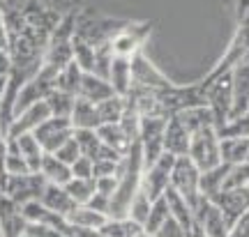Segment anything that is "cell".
I'll use <instances>...</instances> for the list:
<instances>
[{"mask_svg":"<svg viewBox=\"0 0 249 237\" xmlns=\"http://www.w3.org/2000/svg\"><path fill=\"white\" fill-rule=\"evenodd\" d=\"M70 198L76 205H86V203L97 193V185H95V177H71L70 182L65 185Z\"/></svg>","mask_w":249,"mask_h":237,"instance_id":"obj_31","label":"cell"},{"mask_svg":"<svg viewBox=\"0 0 249 237\" xmlns=\"http://www.w3.org/2000/svg\"><path fill=\"white\" fill-rule=\"evenodd\" d=\"M192 237H208L205 235V230L198 226V223H194V228H192Z\"/></svg>","mask_w":249,"mask_h":237,"instance_id":"obj_55","label":"cell"},{"mask_svg":"<svg viewBox=\"0 0 249 237\" xmlns=\"http://www.w3.org/2000/svg\"><path fill=\"white\" fill-rule=\"evenodd\" d=\"M229 237H249V210L242 214L240 219L233 223L231 233H229Z\"/></svg>","mask_w":249,"mask_h":237,"instance_id":"obj_50","label":"cell"},{"mask_svg":"<svg viewBox=\"0 0 249 237\" xmlns=\"http://www.w3.org/2000/svg\"><path fill=\"white\" fill-rule=\"evenodd\" d=\"M155 237H192V233H189L178 219L169 217V219L161 223V228L155 233Z\"/></svg>","mask_w":249,"mask_h":237,"instance_id":"obj_42","label":"cell"},{"mask_svg":"<svg viewBox=\"0 0 249 237\" xmlns=\"http://www.w3.org/2000/svg\"><path fill=\"white\" fill-rule=\"evenodd\" d=\"M176 159L178 157H173V154H169V152H164L155 164L145 166L143 177H141V189L148 193L150 201L161 198V196L166 193V189L171 186V173H173V166H176Z\"/></svg>","mask_w":249,"mask_h":237,"instance_id":"obj_7","label":"cell"},{"mask_svg":"<svg viewBox=\"0 0 249 237\" xmlns=\"http://www.w3.org/2000/svg\"><path fill=\"white\" fill-rule=\"evenodd\" d=\"M189 143H192V132L187 129L178 115H171L166 122V132H164V152H169L173 157H187Z\"/></svg>","mask_w":249,"mask_h":237,"instance_id":"obj_14","label":"cell"},{"mask_svg":"<svg viewBox=\"0 0 249 237\" xmlns=\"http://www.w3.org/2000/svg\"><path fill=\"white\" fill-rule=\"evenodd\" d=\"M71 237H107L102 228H76L71 226Z\"/></svg>","mask_w":249,"mask_h":237,"instance_id":"obj_51","label":"cell"},{"mask_svg":"<svg viewBox=\"0 0 249 237\" xmlns=\"http://www.w3.org/2000/svg\"><path fill=\"white\" fill-rule=\"evenodd\" d=\"M150 33H152L150 21H129V23L123 28V33L111 42L113 53H116V55H124V58H132L136 53H141L143 44H145V39L150 37Z\"/></svg>","mask_w":249,"mask_h":237,"instance_id":"obj_10","label":"cell"},{"mask_svg":"<svg viewBox=\"0 0 249 237\" xmlns=\"http://www.w3.org/2000/svg\"><path fill=\"white\" fill-rule=\"evenodd\" d=\"M166 115H145L141 118V129H139V143L143 150L145 166L155 164L164 154V132H166Z\"/></svg>","mask_w":249,"mask_h":237,"instance_id":"obj_5","label":"cell"},{"mask_svg":"<svg viewBox=\"0 0 249 237\" xmlns=\"http://www.w3.org/2000/svg\"><path fill=\"white\" fill-rule=\"evenodd\" d=\"M28 221L21 212V205L0 193V237H23Z\"/></svg>","mask_w":249,"mask_h":237,"instance_id":"obj_13","label":"cell"},{"mask_svg":"<svg viewBox=\"0 0 249 237\" xmlns=\"http://www.w3.org/2000/svg\"><path fill=\"white\" fill-rule=\"evenodd\" d=\"M83 74H86V71L71 60L67 67H62V69L58 71V76H55V88L62 90V92H70V95L79 97L81 83H83Z\"/></svg>","mask_w":249,"mask_h":237,"instance_id":"obj_29","label":"cell"},{"mask_svg":"<svg viewBox=\"0 0 249 237\" xmlns=\"http://www.w3.org/2000/svg\"><path fill=\"white\" fill-rule=\"evenodd\" d=\"M70 120L74 129H99L102 127L97 104H92V102L83 99V97H76V104H74Z\"/></svg>","mask_w":249,"mask_h":237,"instance_id":"obj_19","label":"cell"},{"mask_svg":"<svg viewBox=\"0 0 249 237\" xmlns=\"http://www.w3.org/2000/svg\"><path fill=\"white\" fill-rule=\"evenodd\" d=\"M233 9H235L238 28L249 35V0H235V2H233Z\"/></svg>","mask_w":249,"mask_h":237,"instance_id":"obj_45","label":"cell"},{"mask_svg":"<svg viewBox=\"0 0 249 237\" xmlns=\"http://www.w3.org/2000/svg\"><path fill=\"white\" fill-rule=\"evenodd\" d=\"M55 157L60 159V161H65V164H74V161H76V159L79 157H83V154H81V148H79V143H76V138H74V136H71L70 141L65 143V145H62L60 150H58V152H53Z\"/></svg>","mask_w":249,"mask_h":237,"instance_id":"obj_43","label":"cell"},{"mask_svg":"<svg viewBox=\"0 0 249 237\" xmlns=\"http://www.w3.org/2000/svg\"><path fill=\"white\" fill-rule=\"evenodd\" d=\"M150 207H152V201L148 198V193L143 191V189H139L136 191V196H134L132 205H129V219H134L136 223H145V219H148V214H150Z\"/></svg>","mask_w":249,"mask_h":237,"instance_id":"obj_38","label":"cell"},{"mask_svg":"<svg viewBox=\"0 0 249 237\" xmlns=\"http://www.w3.org/2000/svg\"><path fill=\"white\" fill-rule=\"evenodd\" d=\"M55 76H58V69L44 62L42 69L37 71L35 76L21 88V92H18V97H17V106H14V115H17L18 111L28 108V106L37 104V102H46V97L55 90Z\"/></svg>","mask_w":249,"mask_h":237,"instance_id":"obj_4","label":"cell"},{"mask_svg":"<svg viewBox=\"0 0 249 237\" xmlns=\"http://www.w3.org/2000/svg\"><path fill=\"white\" fill-rule=\"evenodd\" d=\"M97 111H99V118H102V124L120 122V120H123V113H124V97L111 95L108 99L99 102Z\"/></svg>","mask_w":249,"mask_h":237,"instance_id":"obj_34","label":"cell"},{"mask_svg":"<svg viewBox=\"0 0 249 237\" xmlns=\"http://www.w3.org/2000/svg\"><path fill=\"white\" fill-rule=\"evenodd\" d=\"M164 198H166V203H169L171 217H173V219H178L180 223H182V226L192 233V228H194V223H196V217H194V210L189 207V203H187L178 191H173L171 186L166 189Z\"/></svg>","mask_w":249,"mask_h":237,"instance_id":"obj_27","label":"cell"},{"mask_svg":"<svg viewBox=\"0 0 249 237\" xmlns=\"http://www.w3.org/2000/svg\"><path fill=\"white\" fill-rule=\"evenodd\" d=\"M173 85L169 76H164L161 69L145 55V53H136L132 55V88L143 90H166Z\"/></svg>","mask_w":249,"mask_h":237,"instance_id":"obj_8","label":"cell"},{"mask_svg":"<svg viewBox=\"0 0 249 237\" xmlns=\"http://www.w3.org/2000/svg\"><path fill=\"white\" fill-rule=\"evenodd\" d=\"M39 173L44 175V180L49 182V185H60V186H65L71 177H74V175H71V166H70V164L60 161L55 154H49V152H46L44 159H42Z\"/></svg>","mask_w":249,"mask_h":237,"instance_id":"obj_21","label":"cell"},{"mask_svg":"<svg viewBox=\"0 0 249 237\" xmlns=\"http://www.w3.org/2000/svg\"><path fill=\"white\" fill-rule=\"evenodd\" d=\"M139 237H155V235H150V233H145V230H143V233H139Z\"/></svg>","mask_w":249,"mask_h":237,"instance_id":"obj_56","label":"cell"},{"mask_svg":"<svg viewBox=\"0 0 249 237\" xmlns=\"http://www.w3.org/2000/svg\"><path fill=\"white\" fill-rule=\"evenodd\" d=\"M219 152H222V161L229 166L249 161V138H235V136H226L219 141Z\"/></svg>","mask_w":249,"mask_h":237,"instance_id":"obj_25","label":"cell"},{"mask_svg":"<svg viewBox=\"0 0 249 237\" xmlns=\"http://www.w3.org/2000/svg\"><path fill=\"white\" fill-rule=\"evenodd\" d=\"M5 90H7V76H0V106H2V99H5Z\"/></svg>","mask_w":249,"mask_h":237,"instance_id":"obj_54","label":"cell"},{"mask_svg":"<svg viewBox=\"0 0 249 237\" xmlns=\"http://www.w3.org/2000/svg\"><path fill=\"white\" fill-rule=\"evenodd\" d=\"M129 21L124 18H113V17H104V14H92V12H83L81 9L79 17H76V37L86 39L92 46H102V44H111L123 28Z\"/></svg>","mask_w":249,"mask_h":237,"instance_id":"obj_1","label":"cell"},{"mask_svg":"<svg viewBox=\"0 0 249 237\" xmlns=\"http://www.w3.org/2000/svg\"><path fill=\"white\" fill-rule=\"evenodd\" d=\"M108 83L113 92L120 97H124L132 90V58H124V55L113 58L111 69H108Z\"/></svg>","mask_w":249,"mask_h":237,"instance_id":"obj_18","label":"cell"},{"mask_svg":"<svg viewBox=\"0 0 249 237\" xmlns=\"http://www.w3.org/2000/svg\"><path fill=\"white\" fill-rule=\"evenodd\" d=\"M233 113L231 118L249 111V60H242L233 67Z\"/></svg>","mask_w":249,"mask_h":237,"instance_id":"obj_16","label":"cell"},{"mask_svg":"<svg viewBox=\"0 0 249 237\" xmlns=\"http://www.w3.org/2000/svg\"><path fill=\"white\" fill-rule=\"evenodd\" d=\"M0 49L7 51V28H5V17H2V9H0Z\"/></svg>","mask_w":249,"mask_h":237,"instance_id":"obj_53","label":"cell"},{"mask_svg":"<svg viewBox=\"0 0 249 237\" xmlns=\"http://www.w3.org/2000/svg\"><path fill=\"white\" fill-rule=\"evenodd\" d=\"M240 186H249V161H242V164L229 168L224 189H240Z\"/></svg>","mask_w":249,"mask_h":237,"instance_id":"obj_39","label":"cell"},{"mask_svg":"<svg viewBox=\"0 0 249 237\" xmlns=\"http://www.w3.org/2000/svg\"><path fill=\"white\" fill-rule=\"evenodd\" d=\"M86 205H88V207H92L95 212H99V214H104V217H108V214H111V198H108V196H104V193H95V196H92Z\"/></svg>","mask_w":249,"mask_h":237,"instance_id":"obj_47","label":"cell"},{"mask_svg":"<svg viewBox=\"0 0 249 237\" xmlns=\"http://www.w3.org/2000/svg\"><path fill=\"white\" fill-rule=\"evenodd\" d=\"M42 203H44L51 212H58L62 217H67V214L76 207V203L70 198L67 189L60 185H46L44 193H42Z\"/></svg>","mask_w":249,"mask_h":237,"instance_id":"obj_24","label":"cell"},{"mask_svg":"<svg viewBox=\"0 0 249 237\" xmlns=\"http://www.w3.org/2000/svg\"><path fill=\"white\" fill-rule=\"evenodd\" d=\"M46 182L42 173H26V175H7L0 193H5L18 205H26L30 201H42V193L46 189Z\"/></svg>","mask_w":249,"mask_h":237,"instance_id":"obj_6","label":"cell"},{"mask_svg":"<svg viewBox=\"0 0 249 237\" xmlns=\"http://www.w3.org/2000/svg\"><path fill=\"white\" fill-rule=\"evenodd\" d=\"M171 189L178 191L189 203L192 210H196V205L201 201V170L189 157L176 159V166L171 173Z\"/></svg>","mask_w":249,"mask_h":237,"instance_id":"obj_3","label":"cell"},{"mask_svg":"<svg viewBox=\"0 0 249 237\" xmlns=\"http://www.w3.org/2000/svg\"><path fill=\"white\" fill-rule=\"evenodd\" d=\"M185 122V127L189 132H201V129H208V127H214V118H213V111L208 106H192V108H185L176 113ZM217 129V127H214Z\"/></svg>","mask_w":249,"mask_h":237,"instance_id":"obj_28","label":"cell"},{"mask_svg":"<svg viewBox=\"0 0 249 237\" xmlns=\"http://www.w3.org/2000/svg\"><path fill=\"white\" fill-rule=\"evenodd\" d=\"M35 138L39 141V145L44 148V152L53 154L58 150L70 141L74 136V127H71V120L70 118H49L46 122H42L37 127L35 132Z\"/></svg>","mask_w":249,"mask_h":237,"instance_id":"obj_9","label":"cell"},{"mask_svg":"<svg viewBox=\"0 0 249 237\" xmlns=\"http://www.w3.org/2000/svg\"><path fill=\"white\" fill-rule=\"evenodd\" d=\"M169 217H171L169 203H166V198L161 196V198H157V201H152L150 214H148V219H145V223H143V230L150 233V235H155V233L161 228V223L169 219Z\"/></svg>","mask_w":249,"mask_h":237,"instance_id":"obj_36","label":"cell"},{"mask_svg":"<svg viewBox=\"0 0 249 237\" xmlns=\"http://www.w3.org/2000/svg\"><path fill=\"white\" fill-rule=\"evenodd\" d=\"M213 203L224 214V219H226V223H229V228H233V223L249 210V186H240V189H224Z\"/></svg>","mask_w":249,"mask_h":237,"instance_id":"obj_12","label":"cell"},{"mask_svg":"<svg viewBox=\"0 0 249 237\" xmlns=\"http://www.w3.org/2000/svg\"><path fill=\"white\" fill-rule=\"evenodd\" d=\"M107 219L108 217L95 212L92 207H88V205H76V207L67 214V221H70L71 226H76V228H102V226L107 223Z\"/></svg>","mask_w":249,"mask_h":237,"instance_id":"obj_30","label":"cell"},{"mask_svg":"<svg viewBox=\"0 0 249 237\" xmlns=\"http://www.w3.org/2000/svg\"><path fill=\"white\" fill-rule=\"evenodd\" d=\"M194 217H196V223L205 230L208 237H229V233H231V228H229V223L224 219V214L219 212V207L213 201L203 198V196H201V201L196 205Z\"/></svg>","mask_w":249,"mask_h":237,"instance_id":"obj_11","label":"cell"},{"mask_svg":"<svg viewBox=\"0 0 249 237\" xmlns=\"http://www.w3.org/2000/svg\"><path fill=\"white\" fill-rule=\"evenodd\" d=\"M120 161L123 159H95L92 161V175L95 177L118 175L120 173Z\"/></svg>","mask_w":249,"mask_h":237,"instance_id":"obj_41","label":"cell"},{"mask_svg":"<svg viewBox=\"0 0 249 237\" xmlns=\"http://www.w3.org/2000/svg\"><path fill=\"white\" fill-rule=\"evenodd\" d=\"M7 150H9V141H7V134L0 132V189L7 180V170H5V161H7Z\"/></svg>","mask_w":249,"mask_h":237,"instance_id":"obj_49","label":"cell"},{"mask_svg":"<svg viewBox=\"0 0 249 237\" xmlns=\"http://www.w3.org/2000/svg\"><path fill=\"white\" fill-rule=\"evenodd\" d=\"M229 164H219V166L210 168V170H203L201 173V196L208 198V201H214L219 193L224 191V185H226V175H229Z\"/></svg>","mask_w":249,"mask_h":237,"instance_id":"obj_20","label":"cell"},{"mask_svg":"<svg viewBox=\"0 0 249 237\" xmlns=\"http://www.w3.org/2000/svg\"><path fill=\"white\" fill-rule=\"evenodd\" d=\"M23 237H65V235H60L58 230H53L51 226H44V223H28Z\"/></svg>","mask_w":249,"mask_h":237,"instance_id":"obj_46","label":"cell"},{"mask_svg":"<svg viewBox=\"0 0 249 237\" xmlns=\"http://www.w3.org/2000/svg\"><path fill=\"white\" fill-rule=\"evenodd\" d=\"M74 138L79 143L81 154L92 159V161H95V159H102L108 152V148L102 143V138H99L97 129H74Z\"/></svg>","mask_w":249,"mask_h":237,"instance_id":"obj_26","label":"cell"},{"mask_svg":"<svg viewBox=\"0 0 249 237\" xmlns=\"http://www.w3.org/2000/svg\"><path fill=\"white\" fill-rule=\"evenodd\" d=\"M71 175L74 177H95L92 175V159L79 157L71 164Z\"/></svg>","mask_w":249,"mask_h":237,"instance_id":"obj_48","label":"cell"},{"mask_svg":"<svg viewBox=\"0 0 249 237\" xmlns=\"http://www.w3.org/2000/svg\"><path fill=\"white\" fill-rule=\"evenodd\" d=\"M99 138H102V143L107 145V148L116 150L118 154H127L129 152V148L134 145V141L127 136V132L123 129V124L120 122H113V124H102L97 129Z\"/></svg>","mask_w":249,"mask_h":237,"instance_id":"obj_22","label":"cell"},{"mask_svg":"<svg viewBox=\"0 0 249 237\" xmlns=\"http://www.w3.org/2000/svg\"><path fill=\"white\" fill-rule=\"evenodd\" d=\"M219 141L222 138H219V132L214 127H208V129H201V132L192 134V143H189V154L187 157L194 161L201 173L222 164Z\"/></svg>","mask_w":249,"mask_h":237,"instance_id":"obj_2","label":"cell"},{"mask_svg":"<svg viewBox=\"0 0 249 237\" xmlns=\"http://www.w3.org/2000/svg\"><path fill=\"white\" fill-rule=\"evenodd\" d=\"M95 55H97V46L88 44L86 39L74 35V62L86 74H92V69H95Z\"/></svg>","mask_w":249,"mask_h":237,"instance_id":"obj_35","label":"cell"},{"mask_svg":"<svg viewBox=\"0 0 249 237\" xmlns=\"http://www.w3.org/2000/svg\"><path fill=\"white\" fill-rule=\"evenodd\" d=\"M111 95H116V92H113V88H111V83H108L107 79H102L97 74H83V83H81L79 97L88 99L92 104H99V102L108 99Z\"/></svg>","mask_w":249,"mask_h":237,"instance_id":"obj_23","label":"cell"},{"mask_svg":"<svg viewBox=\"0 0 249 237\" xmlns=\"http://www.w3.org/2000/svg\"><path fill=\"white\" fill-rule=\"evenodd\" d=\"M95 185H97V193H104V196H113L118 191V185H120V177L118 175H107V177H95Z\"/></svg>","mask_w":249,"mask_h":237,"instance_id":"obj_44","label":"cell"},{"mask_svg":"<svg viewBox=\"0 0 249 237\" xmlns=\"http://www.w3.org/2000/svg\"><path fill=\"white\" fill-rule=\"evenodd\" d=\"M74 104H76V97L70 95V92H62L58 88L46 97V106H49L53 118H70L71 111H74Z\"/></svg>","mask_w":249,"mask_h":237,"instance_id":"obj_33","label":"cell"},{"mask_svg":"<svg viewBox=\"0 0 249 237\" xmlns=\"http://www.w3.org/2000/svg\"><path fill=\"white\" fill-rule=\"evenodd\" d=\"M51 118V111H49V106L46 102H37V104L28 106L23 111H18L14 115V122L9 127L7 136H18V134H28V132H35L37 127L42 122H46Z\"/></svg>","mask_w":249,"mask_h":237,"instance_id":"obj_15","label":"cell"},{"mask_svg":"<svg viewBox=\"0 0 249 237\" xmlns=\"http://www.w3.org/2000/svg\"><path fill=\"white\" fill-rule=\"evenodd\" d=\"M9 143L17 148V152L28 161V166L33 173H39V166H42V159H44V148L39 145V141L35 138V134H18V136H7Z\"/></svg>","mask_w":249,"mask_h":237,"instance_id":"obj_17","label":"cell"},{"mask_svg":"<svg viewBox=\"0 0 249 237\" xmlns=\"http://www.w3.org/2000/svg\"><path fill=\"white\" fill-rule=\"evenodd\" d=\"M102 233L107 237H139V233H143V226L136 223L134 219H129V217L107 219V223L102 226Z\"/></svg>","mask_w":249,"mask_h":237,"instance_id":"obj_32","label":"cell"},{"mask_svg":"<svg viewBox=\"0 0 249 237\" xmlns=\"http://www.w3.org/2000/svg\"><path fill=\"white\" fill-rule=\"evenodd\" d=\"M9 141V138H7ZM5 170H7V175H26V173H33L30 166H28V161L21 154L17 152V148L9 143V150H7V161H5Z\"/></svg>","mask_w":249,"mask_h":237,"instance_id":"obj_40","label":"cell"},{"mask_svg":"<svg viewBox=\"0 0 249 237\" xmlns=\"http://www.w3.org/2000/svg\"><path fill=\"white\" fill-rule=\"evenodd\" d=\"M12 69V60H9V53L5 49H0V76H7Z\"/></svg>","mask_w":249,"mask_h":237,"instance_id":"obj_52","label":"cell"},{"mask_svg":"<svg viewBox=\"0 0 249 237\" xmlns=\"http://www.w3.org/2000/svg\"><path fill=\"white\" fill-rule=\"evenodd\" d=\"M226 136H235V138H249V111L231 118L229 122L219 129V138Z\"/></svg>","mask_w":249,"mask_h":237,"instance_id":"obj_37","label":"cell"}]
</instances>
